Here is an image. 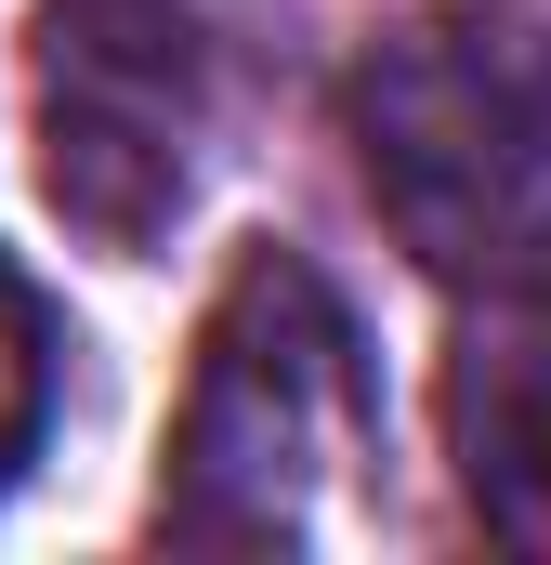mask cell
<instances>
[{"label":"cell","mask_w":551,"mask_h":565,"mask_svg":"<svg viewBox=\"0 0 551 565\" xmlns=\"http://www.w3.org/2000/svg\"><path fill=\"white\" fill-rule=\"evenodd\" d=\"M368 460V369L355 316L302 250H237V277L197 329L171 473H158V540L184 553H302Z\"/></svg>","instance_id":"cell-1"},{"label":"cell","mask_w":551,"mask_h":565,"mask_svg":"<svg viewBox=\"0 0 551 565\" xmlns=\"http://www.w3.org/2000/svg\"><path fill=\"white\" fill-rule=\"evenodd\" d=\"M355 171L433 277H526L551 250V26L408 13L355 66Z\"/></svg>","instance_id":"cell-2"},{"label":"cell","mask_w":551,"mask_h":565,"mask_svg":"<svg viewBox=\"0 0 551 565\" xmlns=\"http://www.w3.org/2000/svg\"><path fill=\"white\" fill-rule=\"evenodd\" d=\"M26 93H40V198L66 237L106 264H144L197 171H210V26L184 0H53L26 26Z\"/></svg>","instance_id":"cell-3"},{"label":"cell","mask_w":551,"mask_h":565,"mask_svg":"<svg viewBox=\"0 0 551 565\" xmlns=\"http://www.w3.org/2000/svg\"><path fill=\"white\" fill-rule=\"evenodd\" d=\"M446 460L486 540L551 553V289L486 277V302L446 329Z\"/></svg>","instance_id":"cell-4"},{"label":"cell","mask_w":551,"mask_h":565,"mask_svg":"<svg viewBox=\"0 0 551 565\" xmlns=\"http://www.w3.org/2000/svg\"><path fill=\"white\" fill-rule=\"evenodd\" d=\"M40 408H53V316H40V289L0 264V487L40 447Z\"/></svg>","instance_id":"cell-5"}]
</instances>
